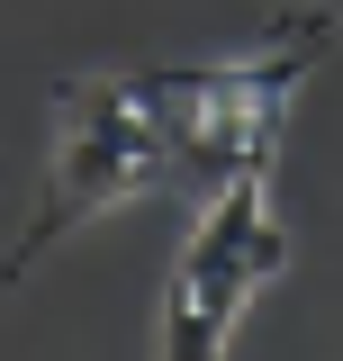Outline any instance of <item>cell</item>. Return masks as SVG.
Masks as SVG:
<instances>
[{"instance_id": "7a4b0ae2", "label": "cell", "mask_w": 343, "mask_h": 361, "mask_svg": "<svg viewBox=\"0 0 343 361\" xmlns=\"http://www.w3.org/2000/svg\"><path fill=\"white\" fill-rule=\"evenodd\" d=\"M335 37H343V9H280L235 54L154 63L190 199H208L217 180H235V172H271L280 163V135L299 118V90L316 82V63L335 54Z\"/></svg>"}, {"instance_id": "6da1fadb", "label": "cell", "mask_w": 343, "mask_h": 361, "mask_svg": "<svg viewBox=\"0 0 343 361\" xmlns=\"http://www.w3.org/2000/svg\"><path fill=\"white\" fill-rule=\"evenodd\" d=\"M154 190H181V145H172V109H163L154 63L64 73L45 90V180H37L28 226L9 235L0 280H28L64 235H82L90 217L154 199Z\"/></svg>"}, {"instance_id": "3957f363", "label": "cell", "mask_w": 343, "mask_h": 361, "mask_svg": "<svg viewBox=\"0 0 343 361\" xmlns=\"http://www.w3.org/2000/svg\"><path fill=\"white\" fill-rule=\"evenodd\" d=\"M289 271V226L271 199V172H235L199 199V217L181 235V262L163 280V316H154V353L163 361H226L253 298Z\"/></svg>"}]
</instances>
